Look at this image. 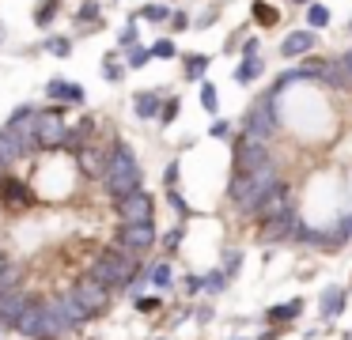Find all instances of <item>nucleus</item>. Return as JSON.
<instances>
[{
    "label": "nucleus",
    "mask_w": 352,
    "mask_h": 340,
    "mask_svg": "<svg viewBox=\"0 0 352 340\" xmlns=\"http://www.w3.org/2000/svg\"><path fill=\"white\" fill-rule=\"evenodd\" d=\"M16 329L31 340H57L72 329V321H69V314H65L61 299H31V306L23 310Z\"/></svg>",
    "instance_id": "nucleus-1"
},
{
    "label": "nucleus",
    "mask_w": 352,
    "mask_h": 340,
    "mask_svg": "<svg viewBox=\"0 0 352 340\" xmlns=\"http://www.w3.org/2000/svg\"><path fill=\"white\" fill-rule=\"evenodd\" d=\"M276 181H280V174H276L273 159L261 163V166H254V170H235V178H231V201H235L243 212H254Z\"/></svg>",
    "instance_id": "nucleus-2"
},
{
    "label": "nucleus",
    "mask_w": 352,
    "mask_h": 340,
    "mask_svg": "<svg viewBox=\"0 0 352 340\" xmlns=\"http://www.w3.org/2000/svg\"><path fill=\"white\" fill-rule=\"evenodd\" d=\"M107 302H110V287L99 284L95 276L80 280L69 295H61V306H65V314H69L72 325H80V321H87V317L102 314V310H107Z\"/></svg>",
    "instance_id": "nucleus-3"
},
{
    "label": "nucleus",
    "mask_w": 352,
    "mask_h": 340,
    "mask_svg": "<svg viewBox=\"0 0 352 340\" xmlns=\"http://www.w3.org/2000/svg\"><path fill=\"white\" fill-rule=\"evenodd\" d=\"M102 181H107L110 196H118V201L140 189L144 174H140L137 159H133V151L125 148V144H118V148L110 151V159H107V174H102Z\"/></svg>",
    "instance_id": "nucleus-4"
},
{
    "label": "nucleus",
    "mask_w": 352,
    "mask_h": 340,
    "mask_svg": "<svg viewBox=\"0 0 352 340\" xmlns=\"http://www.w3.org/2000/svg\"><path fill=\"white\" fill-rule=\"evenodd\" d=\"M91 276L107 287H125L133 276H137V261H133V249L118 246V249H107L99 253V261L91 264Z\"/></svg>",
    "instance_id": "nucleus-5"
},
{
    "label": "nucleus",
    "mask_w": 352,
    "mask_h": 340,
    "mask_svg": "<svg viewBox=\"0 0 352 340\" xmlns=\"http://www.w3.org/2000/svg\"><path fill=\"white\" fill-rule=\"evenodd\" d=\"M276 91H269V95H261L258 102L250 106V113H246V133L250 136H261V140H269V136L276 133Z\"/></svg>",
    "instance_id": "nucleus-6"
},
{
    "label": "nucleus",
    "mask_w": 352,
    "mask_h": 340,
    "mask_svg": "<svg viewBox=\"0 0 352 340\" xmlns=\"http://www.w3.org/2000/svg\"><path fill=\"white\" fill-rule=\"evenodd\" d=\"M34 133H38V148H65L69 128H65V110L61 106L38 113V117H34Z\"/></svg>",
    "instance_id": "nucleus-7"
},
{
    "label": "nucleus",
    "mask_w": 352,
    "mask_h": 340,
    "mask_svg": "<svg viewBox=\"0 0 352 340\" xmlns=\"http://www.w3.org/2000/svg\"><path fill=\"white\" fill-rule=\"evenodd\" d=\"M152 212H155L152 196L140 193V189L118 201V216H122V223H152Z\"/></svg>",
    "instance_id": "nucleus-8"
},
{
    "label": "nucleus",
    "mask_w": 352,
    "mask_h": 340,
    "mask_svg": "<svg viewBox=\"0 0 352 340\" xmlns=\"http://www.w3.org/2000/svg\"><path fill=\"white\" fill-rule=\"evenodd\" d=\"M269 163V151H265V140L261 136H250L246 133L243 140L235 144V170H254V166Z\"/></svg>",
    "instance_id": "nucleus-9"
},
{
    "label": "nucleus",
    "mask_w": 352,
    "mask_h": 340,
    "mask_svg": "<svg viewBox=\"0 0 352 340\" xmlns=\"http://www.w3.org/2000/svg\"><path fill=\"white\" fill-rule=\"evenodd\" d=\"M118 246L133 249V253H144V249L155 246V227L152 223H122V231H118Z\"/></svg>",
    "instance_id": "nucleus-10"
},
{
    "label": "nucleus",
    "mask_w": 352,
    "mask_h": 340,
    "mask_svg": "<svg viewBox=\"0 0 352 340\" xmlns=\"http://www.w3.org/2000/svg\"><path fill=\"white\" fill-rule=\"evenodd\" d=\"M31 306V295L16 291V287H8V291H0V325H8V329H16V321L23 317V310Z\"/></svg>",
    "instance_id": "nucleus-11"
},
{
    "label": "nucleus",
    "mask_w": 352,
    "mask_h": 340,
    "mask_svg": "<svg viewBox=\"0 0 352 340\" xmlns=\"http://www.w3.org/2000/svg\"><path fill=\"white\" fill-rule=\"evenodd\" d=\"M299 231H303V227H299V219H296V208L284 212V216H273V219H265V223H261V238H265V242L292 238V234H299Z\"/></svg>",
    "instance_id": "nucleus-12"
},
{
    "label": "nucleus",
    "mask_w": 352,
    "mask_h": 340,
    "mask_svg": "<svg viewBox=\"0 0 352 340\" xmlns=\"http://www.w3.org/2000/svg\"><path fill=\"white\" fill-rule=\"evenodd\" d=\"M284 212H292V201H288V185H280V181H276L273 189H269L265 193V201L258 204V208H254V216L261 219V223H265V219H273V216H284Z\"/></svg>",
    "instance_id": "nucleus-13"
},
{
    "label": "nucleus",
    "mask_w": 352,
    "mask_h": 340,
    "mask_svg": "<svg viewBox=\"0 0 352 340\" xmlns=\"http://www.w3.org/2000/svg\"><path fill=\"white\" fill-rule=\"evenodd\" d=\"M322 83H326V87H352V68H349V57L322 60Z\"/></svg>",
    "instance_id": "nucleus-14"
},
{
    "label": "nucleus",
    "mask_w": 352,
    "mask_h": 340,
    "mask_svg": "<svg viewBox=\"0 0 352 340\" xmlns=\"http://www.w3.org/2000/svg\"><path fill=\"white\" fill-rule=\"evenodd\" d=\"M311 49H314V30H292L280 42V57H288V60L303 57V53H311Z\"/></svg>",
    "instance_id": "nucleus-15"
},
{
    "label": "nucleus",
    "mask_w": 352,
    "mask_h": 340,
    "mask_svg": "<svg viewBox=\"0 0 352 340\" xmlns=\"http://www.w3.org/2000/svg\"><path fill=\"white\" fill-rule=\"evenodd\" d=\"M31 201V193H27V185L19 178H0V204H8V208H23V204Z\"/></svg>",
    "instance_id": "nucleus-16"
},
{
    "label": "nucleus",
    "mask_w": 352,
    "mask_h": 340,
    "mask_svg": "<svg viewBox=\"0 0 352 340\" xmlns=\"http://www.w3.org/2000/svg\"><path fill=\"white\" fill-rule=\"evenodd\" d=\"M246 57H243V65H239L235 68V80L239 83H250V80H258V76H261V68H265V65H261V57H258V42H246Z\"/></svg>",
    "instance_id": "nucleus-17"
},
{
    "label": "nucleus",
    "mask_w": 352,
    "mask_h": 340,
    "mask_svg": "<svg viewBox=\"0 0 352 340\" xmlns=\"http://www.w3.org/2000/svg\"><path fill=\"white\" fill-rule=\"evenodd\" d=\"M46 95L54 98V102H84V87H76V83H69V80H50Z\"/></svg>",
    "instance_id": "nucleus-18"
},
{
    "label": "nucleus",
    "mask_w": 352,
    "mask_h": 340,
    "mask_svg": "<svg viewBox=\"0 0 352 340\" xmlns=\"http://www.w3.org/2000/svg\"><path fill=\"white\" fill-rule=\"evenodd\" d=\"M23 144H19V136L12 133V128H0V163H16V159H23Z\"/></svg>",
    "instance_id": "nucleus-19"
},
{
    "label": "nucleus",
    "mask_w": 352,
    "mask_h": 340,
    "mask_svg": "<svg viewBox=\"0 0 352 340\" xmlns=\"http://www.w3.org/2000/svg\"><path fill=\"white\" fill-rule=\"evenodd\" d=\"M80 170L84 174H91V178H99V174H107V159H102V151L99 148H80Z\"/></svg>",
    "instance_id": "nucleus-20"
},
{
    "label": "nucleus",
    "mask_w": 352,
    "mask_h": 340,
    "mask_svg": "<svg viewBox=\"0 0 352 340\" xmlns=\"http://www.w3.org/2000/svg\"><path fill=\"white\" fill-rule=\"evenodd\" d=\"M344 310V291L341 287H326L322 291V317H337Z\"/></svg>",
    "instance_id": "nucleus-21"
},
{
    "label": "nucleus",
    "mask_w": 352,
    "mask_h": 340,
    "mask_svg": "<svg viewBox=\"0 0 352 340\" xmlns=\"http://www.w3.org/2000/svg\"><path fill=\"white\" fill-rule=\"evenodd\" d=\"M133 106H137V117H155V113H160V95H155V91H140V95L133 98Z\"/></svg>",
    "instance_id": "nucleus-22"
},
{
    "label": "nucleus",
    "mask_w": 352,
    "mask_h": 340,
    "mask_svg": "<svg viewBox=\"0 0 352 340\" xmlns=\"http://www.w3.org/2000/svg\"><path fill=\"white\" fill-rule=\"evenodd\" d=\"M299 310H303V302H284V306H273V310H269V321H292Z\"/></svg>",
    "instance_id": "nucleus-23"
},
{
    "label": "nucleus",
    "mask_w": 352,
    "mask_h": 340,
    "mask_svg": "<svg viewBox=\"0 0 352 340\" xmlns=\"http://www.w3.org/2000/svg\"><path fill=\"white\" fill-rule=\"evenodd\" d=\"M205 68H208V57H205V53H197V57L186 60V76H190V80H201V76H205Z\"/></svg>",
    "instance_id": "nucleus-24"
},
{
    "label": "nucleus",
    "mask_w": 352,
    "mask_h": 340,
    "mask_svg": "<svg viewBox=\"0 0 352 340\" xmlns=\"http://www.w3.org/2000/svg\"><path fill=\"white\" fill-rule=\"evenodd\" d=\"M307 23H311V30L326 27V23H329V8H322V4H311V12H307Z\"/></svg>",
    "instance_id": "nucleus-25"
},
{
    "label": "nucleus",
    "mask_w": 352,
    "mask_h": 340,
    "mask_svg": "<svg viewBox=\"0 0 352 340\" xmlns=\"http://www.w3.org/2000/svg\"><path fill=\"white\" fill-rule=\"evenodd\" d=\"M54 12H57V0H42V4H38V12H34V23H38V27H50Z\"/></svg>",
    "instance_id": "nucleus-26"
},
{
    "label": "nucleus",
    "mask_w": 352,
    "mask_h": 340,
    "mask_svg": "<svg viewBox=\"0 0 352 340\" xmlns=\"http://www.w3.org/2000/svg\"><path fill=\"white\" fill-rule=\"evenodd\" d=\"M46 49L54 53V57H69V53H72V42H69V38H61V34H54V38L46 42Z\"/></svg>",
    "instance_id": "nucleus-27"
},
{
    "label": "nucleus",
    "mask_w": 352,
    "mask_h": 340,
    "mask_svg": "<svg viewBox=\"0 0 352 340\" xmlns=\"http://www.w3.org/2000/svg\"><path fill=\"white\" fill-rule=\"evenodd\" d=\"M175 42H170V38H160V42H155L152 45V57H160V60H170V57H175Z\"/></svg>",
    "instance_id": "nucleus-28"
},
{
    "label": "nucleus",
    "mask_w": 352,
    "mask_h": 340,
    "mask_svg": "<svg viewBox=\"0 0 352 340\" xmlns=\"http://www.w3.org/2000/svg\"><path fill=\"white\" fill-rule=\"evenodd\" d=\"M148 60H152V49H144V45H133L129 49V68H144Z\"/></svg>",
    "instance_id": "nucleus-29"
},
{
    "label": "nucleus",
    "mask_w": 352,
    "mask_h": 340,
    "mask_svg": "<svg viewBox=\"0 0 352 340\" xmlns=\"http://www.w3.org/2000/svg\"><path fill=\"white\" fill-rule=\"evenodd\" d=\"M140 15H144V19H155V23L170 19V12H167L163 4H148V8H140Z\"/></svg>",
    "instance_id": "nucleus-30"
},
{
    "label": "nucleus",
    "mask_w": 352,
    "mask_h": 340,
    "mask_svg": "<svg viewBox=\"0 0 352 340\" xmlns=\"http://www.w3.org/2000/svg\"><path fill=\"white\" fill-rule=\"evenodd\" d=\"M201 106H205L208 113H216V87L212 83H201Z\"/></svg>",
    "instance_id": "nucleus-31"
},
{
    "label": "nucleus",
    "mask_w": 352,
    "mask_h": 340,
    "mask_svg": "<svg viewBox=\"0 0 352 340\" xmlns=\"http://www.w3.org/2000/svg\"><path fill=\"white\" fill-rule=\"evenodd\" d=\"M148 276H152V284H155V287H167V284H170V264H155V269L148 272Z\"/></svg>",
    "instance_id": "nucleus-32"
},
{
    "label": "nucleus",
    "mask_w": 352,
    "mask_h": 340,
    "mask_svg": "<svg viewBox=\"0 0 352 340\" xmlns=\"http://www.w3.org/2000/svg\"><path fill=\"white\" fill-rule=\"evenodd\" d=\"M254 15H258L261 23H276V12L265 4V0H258V4H254Z\"/></svg>",
    "instance_id": "nucleus-33"
},
{
    "label": "nucleus",
    "mask_w": 352,
    "mask_h": 340,
    "mask_svg": "<svg viewBox=\"0 0 352 340\" xmlns=\"http://www.w3.org/2000/svg\"><path fill=\"white\" fill-rule=\"evenodd\" d=\"M178 117V98H170V102L167 106H163V113H160V121H163V125H170V121H175Z\"/></svg>",
    "instance_id": "nucleus-34"
},
{
    "label": "nucleus",
    "mask_w": 352,
    "mask_h": 340,
    "mask_svg": "<svg viewBox=\"0 0 352 340\" xmlns=\"http://www.w3.org/2000/svg\"><path fill=\"white\" fill-rule=\"evenodd\" d=\"M133 42H137V27L129 23V27L122 30V45H133Z\"/></svg>",
    "instance_id": "nucleus-35"
},
{
    "label": "nucleus",
    "mask_w": 352,
    "mask_h": 340,
    "mask_svg": "<svg viewBox=\"0 0 352 340\" xmlns=\"http://www.w3.org/2000/svg\"><path fill=\"white\" fill-rule=\"evenodd\" d=\"M170 23H175V30H186V27H190V19H186L182 12H175V15H170Z\"/></svg>",
    "instance_id": "nucleus-36"
},
{
    "label": "nucleus",
    "mask_w": 352,
    "mask_h": 340,
    "mask_svg": "<svg viewBox=\"0 0 352 340\" xmlns=\"http://www.w3.org/2000/svg\"><path fill=\"white\" fill-rule=\"evenodd\" d=\"M95 15H99V8H95V4H84V8H80V19H95Z\"/></svg>",
    "instance_id": "nucleus-37"
},
{
    "label": "nucleus",
    "mask_w": 352,
    "mask_h": 340,
    "mask_svg": "<svg viewBox=\"0 0 352 340\" xmlns=\"http://www.w3.org/2000/svg\"><path fill=\"white\" fill-rule=\"evenodd\" d=\"M102 72H107V80H118V76H122V68H118L114 60H107V68H102Z\"/></svg>",
    "instance_id": "nucleus-38"
},
{
    "label": "nucleus",
    "mask_w": 352,
    "mask_h": 340,
    "mask_svg": "<svg viewBox=\"0 0 352 340\" xmlns=\"http://www.w3.org/2000/svg\"><path fill=\"white\" fill-rule=\"evenodd\" d=\"M212 136H228V121H212V128H208Z\"/></svg>",
    "instance_id": "nucleus-39"
},
{
    "label": "nucleus",
    "mask_w": 352,
    "mask_h": 340,
    "mask_svg": "<svg viewBox=\"0 0 352 340\" xmlns=\"http://www.w3.org/2000/svg\"><path fill=\"white\" fill-rule=\"evenodd\" d=\"M175 181H178V163H170V166H167V185L175 189Z\"/></svg>",
    "instance_id": "nucleus-40"
},
{
    "label": "nucleus",
    "mask_w": 352,
    "mask_h": 340,
    "mask_svg": "<svg viewBox=\"0 0 352 340\" xmlns=\"http://www.w3.org/2000/svg\"><path fill=\"white\" fill-rule=\"evenodd\" d=\"M160 306V299H137V310H155Z\"/></svg>",
    "instance_id": "nucleus-41"
},
{
    "label": "nucleus",
    "mask_w": 352,
    "mask_h": 340,
    "mask_svg": "<svg viewBox=\"0 0 352 340\" xmlns=\"http://www.w3.org/2000/svg\"><path fill=\"white\" fill-rule=\"evenodd\" d=\"M178 242H182V231H170V234H167V249H175Z\"/></svg>",
    "instance_id": "nucleus-42"
},
{
    "label": "nucleus",
    "mask_w": 352,
    "mask_h": 340,
    "mask_svg": "<svg viewBox=\"0 0 352 340\" xmlns=\"http://www.w3.org/2000/svg\"><path fill=\"white\" fill-rule=\"evenodd\" d=\"M205 284H208V287H212V291H216V287H223V276H220V272H212V276H208Z\"/></svg>",
    "instance_id": "nucleus-43"
},
{
    "label": "nucleus",
    "mask_w": 352,
    "mask_h": 340,
    "mask_svg": "<svg viewBox=\"0 0 352 340\" xmlns=\"http://www.w3.org/2000/svg\"><path fill=\"white\" fill-rule=\"evenodd\" d=\"M4 272H8V261H4V253H0V276H4Z\"/></svg>",
    "instance_id": "nucleus-44"
},
{
    "label": "nucleus",
    "mask_w": 352,
    "mask_h": 340,
    "mask_svg": "<svg viewBox=\"0 0 352 340\" xmlns=\"http://www.w3.org/2000/svg\"><path fill=\"white\" fill-rule=\"evenodd\" d=\"M296 4H314V0H296Z\"/></svg>",
    "instance_id": "nucleus-45"
},
{
    "label": "nucleus",
    "mask_w": 352,
    "mask_h": 340,
    "mask_svg": "<svg viewBox=\"0 0 352 340\" xmlns=\"http://www.w3.org/2000/svg\"><path fill=\"white\" fill-rule=\"evenodd\" d=\"M349 68H352V53H349Z\"/></svg>",
    "instance_id": "nucleus-46"
},
{
    "label": "nucleus",
    "mask_w": 352,
    "mask_h": 340,
    "mask_svg": "<svg viewBox=\"0 0 352 340\" xmlns=\"http://www.w3.org/2000/svg\"><path fill=\"white\" fill-rule=\"evenodd\" d=\"M4 166H8V163H0V170H4Z\"/></svg>",
    "instance_id": "nucleus-47"
},
{
    "label": "nucleus",
    "mask_w": 352,
    "mask_h": 340,
    "mask_svg": "<svg viewBox=\"0 0 352 340\" xmlns=\"http://www.w3.org/2000/svg\"><path fill=\"white\" fill-rule=\"evenodd\" d=\"M349 30H352V23H349Z\"/></svg>",
    "instance_id": "nucleus-48"
}]
</instances>
